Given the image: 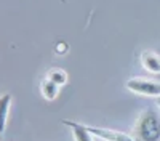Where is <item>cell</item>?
Returning <instances> with one entry per match:
<instances>
[{"label": "cell", "mask_w": 160, "mask_h": 141, "mask_svg": "<svg viewBox=\"0 0 160 141\" xmlns=\"http://www.w3.org/2000/svg\"><path fill=\"white\" fill-rule=\"evenodd\" d=\"M133 136L136 141H160V111L144 109L133 127Z\"/></svg>", "instance_id": "obj_1"}, {"label": "cell", "mask_w": 160, "mask_h": 141, "mask_svg": "<svg viewBox=\"0 0 160 141\" xmlns=\"http://www.w3.org/2000/svg\"><path fill=\"white\" fill-rule=\"evenodd\" d=\"M125 87L130 92L141 96H151V98L160 96V82L157 80H149V79H144V77H131V79L127 80Z\"/></svg>", "instance_id": "obj_2"}, {"label": "cell", "mask_w": 160, "mask_h": 141, "mask_svg": "<svg viewBox=\"0 0 160 141\" xmlns=\"http://www.w3.org/2000/svg\"><path fill=\"white\" fill-rule=\"evenodd\" d=\"M87 128L95 138H99L102 141H136V138L133 135L125 133V132H118V130H112V128L91 127V125H87Z\"/></svg>", "instance_id": "obj_3"}, {"label": "cell", "mask_w": 160, "mask_h": 141, "mask_svg": "<svg viewBox=\"0 0 160 141\" xmlns=\"http://www.w3.org/2000/svg\"><path fill=\"white\" fill-rule=\"evenodd\" d=\"M141 64L142 68L151 74H160V55L155 51L146 50L141 53Z\"/></svg>", "instance_id": "obj_4"}, {"label": "cell", "mask_w": 160, "mask_h": 141, "mask_svg": "<svg viewBox=\"0 0 160 141\" xmlns=\"http://www.w3.org/2000/svg\"><path fill=\"white\" fill-rule=\"evenodd\" d=\"M62 123H64L66 127L71 128V132H72L75 141H95V136L90 133V130L87 128V125L78 123V122H74V120H62Z\"/></svg>", "instance_id": "obj_5"}, {"label": "cell", "mask_w": 160, "mask_h": 141, "mask_svg": "<svg viewBox=\"0 0 160 141\" xmlns=\"http://www.w3.org/2000/svg\"><path fill=\"white\" fill-rule=\"evenodd\" d=\"M11 99H13V96L10 93L0 95V135H2L5 132V128H7V120H8V114H10Z\"/></svg>", "instance_id": "obj_6"}, {"label": "cell", "mask_w": 160, "mask_h": 141, "mask_svg": "<svg viewBox=\"0 0 160 141\" xmlns=\"http://www.w3.org/2000/svg\"><path fill=\"white\" fill-rule=\"evenodd\" d=\"M40 92H42V96L47 101H55L59 95V85H56L55 82L48 80L45 77L42 80V83H40Z\"/></svg>", "instance_id": "obj_7"}, {"label": "cell", "mask_w": 160, "mask_h": 141, "mask_svg": "<svg viewBox=\"0 0 160 141\" xmlns=\"http://www.w3.org/2000/svg\"><path fill=\"white\" fill-rule=\"evenodd\" d=\"M47 79L51 80V82H55V83L59 85V87H62V85L68 83L69 75H68V72H66L64 69L55 68V69H50V71L47 72Z\"/></svg>", "instance_id": "obj_8"}, {"label": "cell", "mask_w": 160, "mask_h": 141, "mask_svg": "<svg viewBox=\"0 0 160 141\" xmlns=\"http://www.w3.org/2000/svg\"><path fill=\"white\" fill-rule=\"evenodd\" d=\"M68 48H69V45L66 43V42H61V43H58V45L55 47V50H56L58 55H64L66 51H68Z\"/></svg>", "instance_id": "obj_9"}, {"label": "cell", "mask_w": 160, "mask_h": 141, "mask_svg": "<svg viewBox=\"0 0 160 141\" xmlns=\"http://www.w3.org/2000/svg\"><path fill=\"white\" fill-rule=\"evenodd\" d=\"M157 106H158V109H160V96L157 98Z\"/></svg>", "instance_id": "obj_10"}]
</instances>
